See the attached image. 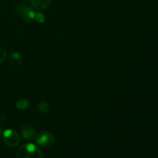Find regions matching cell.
Wrapping results in <instances>:
<instances>
[{
  "instance_id": "obj_12",
  "label": "cell",
  "mask_w": 158,
  "mask_h": 158,
  "mask_svg": "<svg viewBox=\"0 0 158 158\" xmlns=\"http://www.w3.org/2000/svg\"><path fill=\"white\" fill-rule=\"evenodd\" d=\"M0 134H1V127H0Z\"/></svg>"
},
{
  "instance_id": "obj_9",
  "label": "cell",
  "mask_w": 158,
  "mask_h": 158,
  "mask_svg": "<svg viewBox=\"0 0 158 158\" xmlns=\"http://www.w3.org/2000/svg\"><path fill=\"white\" fill-rule=\"evenodd\" d=\"M29 106V102L26 99H20L18 101L15 102V107L21 110L27 109Z\"/></svg>"
},
{
  "instance_id": "obj_4",
  "label": "cell",
  "mask_w": 158,
  "mask_h": 158,
  "mask_svg": "<svg viewBox=\"0 0 158 158\" xmlns=\"http://www.w3.org/2000/svg\"><path fill=\"white\" fill-rule=\"evenodd\" d=\"M2 140L5 144L9 148H15L20 143L19 135L12 129H7L3 132Z\"/></svg>"
},
{
  "instance_id": "obj_7",
  "label": "cell",
  "mask_w": 158,
  "mask_h": 158,
  "mask_svg": "<svg viewBox=\"0 0 158 158\" xmlns=\"http://www.w3.org/2000/svg\"><path fill=\"white\" fill-rule=\"evenodd\" d=\"M9 60L12 65L18 66L22 63V56L20 55L19 52L13 51L9 53Z\"/></svg>"
},
{
  "instance_id": "obj_8",
  "label": "cell",
  "mask_w": 158,
  "mask_h": 158,
  "mask_svg": "<svg viewBox=\"0 0 158 158\" xmlns=\"http://www.w3.org/2000/svg\"><path fill=\"white\" fill-rule=\"evenodd\" d=\"M37 108H38V110L40 113H43V114H48V113H49L51 111L50 105L44 101L40 102Z\"/></svg>"
},
{
  "instance_id": "obj_6",
  "label": "cell",
  "mask_w": 158,
  "mask_h": 158,
  "mask_svg": "<svg viewBox=\"0 0 158 158\" xmlns=\"http://www.w3.org/2000/svg\"><path fill=\"white\" fill-rule=\"evenodd\" d=\"M29 1L32 7L39 11L47 9L52 2V0H29Z\"/></svg>"
},
{
  "instance_id": "obj_5",
  "label": "cell",
  "mask_w": 158,
  "mask_h": 158,
  "mask_svg": "<svg viewBox=\"0 0 158 158\" xmlns=\"http://www.w3.org/2000/svg\"><path fill=\"white\" fill-rule=\"evenodd\" d=\"M22 135H23V138L26 139L27 140H34L35 137L36 136V132L33 127L31 125H24L22 127L21 129Z\"/></svg>"
},
{
  "instance_id": "obj_10",
  "label": "cell",
  "mask_w": 158,
  "mask_h": 158,
  "mask_svg": "<svg viewBox=\"0 0 158 158\" xmlns=\"http://www.w3.org/2000/svg\"><path fill=\"white\" fill-rule=\"evenodd\" d=\"M35 19L38 23H43L46 21V16H45L43 12H37L36 14H35Z\"/></svg>"
},
{
  "instance_id": "obj_3",
  "label": "cell",
  "mask_w": 158,
  "mask_h": 158,
  "mask_svg": "<svg viewBox=\"0 0 158 158\" xmlns=\"http://www.w3.org/2000/svg\"><path fill=\"white\" fill-rule=\"evenodd\" d=\"M38 146L43 148H50L55 143V137L49 131H42L36 134L34 140Z\"/></svg>"
},
{
  "instance_id": "obj_2",
  "label": "cell",
  "mask_w": 158,
  "mask_h": 158,
  "mask_svg": "<svg viewBox=\"0 0 158 158\" xmlns=\"http://www.w3.org/2000/svg\"><path fill=\"white\" fill-rule=\"evenodd\" d=\"M15 10L20 18L26 23H31L35 20L36 12L32 7L26 5V3H18L15 6Z\"/></svg>"
},
{
  "instance_id": "obj_11",
  "label": "cell",
  "mask_w": 158,
  "mask_h": 158,
  "mask_svg": "<svg viewBox=\"0 0 158 158\" xmlns=\"http://www.w3.org/2000/svg\"><path fill=\"white\" fill-rule=\"evenodd\" d=\"M6 57H7V53L6 49L0 46V64L4 63L5 60H6Z\"/></svg>"
},
{
  "instance_id": "obj_1",
  "label": "cell",
  "mask_w": 158,
  "mask_h": 158,
  "mask_svg": "<svg viewBox=\"0 0 158 158\" xmlns=\"http://www.w3.org/2000/svg\"><path fill=\"white\" fill-rule=\"evenodd\" d=\"M16 158H43V153L36 145L29 143L19 148L16 152Z\"/></svg>"
}]
</instances>
